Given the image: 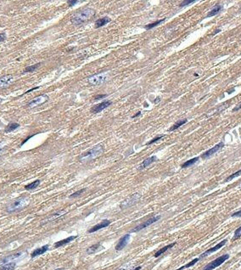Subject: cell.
<instances>
[{
    "mask_svg": "<svg viewBox=\"0 0 241 270\" xmlns=\"http://www.w3.org/2000/svg\"><path fill=\"white\" fill-rule=\"evenodd\" d=\"M95 11L91 8H84L81 10L75 13L71 17V22L75 26H80L88 21L91 18L94 16Z\"/></svg>",
    "mask_w": 241,
    "mask_h": 270,
    "instance_id": "6da1fadb",
    "label": "cell"
},
{
    "mask_svg": "<svg viewBox=\"0 0 241 270\" xmlns=\"http://www.w3.org/2000/svg\"><path fill=\"white\" fill-rule=\"evenodd\" d=\"M232 217H241V210L239 211H236L234 213L232 214Z\"/></svg>",
    "mask_w": 241,
    "mask_h": 270,
    "instance_id": "ab89813d",
    "label": "cell"
},
{
    "mask_svg": "<svg viewBox=\"0 0 241 270\" xmlns=\"http://www.w3.org/2000/svg\"><path fill=\"white\" fill-rule=\"evenodd\" d=\"M160 218V216H156V217H151V218H149V219H148L147 221H145V222H144V223H142L141 224H139V225H138V226H136L134 229H133L131 230V232H138V231H140L142 229H145V228H147L149 227V225H151V224H153L154 223H155V222H157L158 220H159Z\"/></svg>",
    "mask_w": 241,
    "mask_h": 270,
    "instance_id": "ba28073f",
    "label": "cell"
},
{
    "mask_svg": "<svg viewBox=\"0 0 241 270\" xmlns=\"http://www.w3.org/2000/svg\"><path fill=\"white\" fill-rule=\"evenodd\" d=\"M40 183L41 181L39 180V179H37L35 181H33L32 183H31L29 184H26V186H25V189H27V190H31V189H34L37 187H38V185L40 184Z\"/></svg>",
    "mask_w": 241,
    "mask_h": 270,
    "instance_id": "484cf974",
    "label": "cell"
},
{
    "mask_svg": "<svg viewBox=\"0 0 241 270\" xmlns=\"http://www.w3.org/2000/svg\"><path fill=\"white\" fill-rule=\"evenodd\" d=\"M241 175V169L240 171H238V172H236L234 173H233V174H231L229 177H228L227 178H226V182H229V181H231L232 179H234V178H235L237 177L240 176Z\"/></svg>",
    "mask_w": 241,
    "mask_h": 270,
    "instance_id": "1f68e13d",
    "label": "cell"
},
{
    "mask_svg": "<svg viewBox=\"0 0 241 270\" xmlns=\"http://www.w3.org/2000/svg\"><path fill=\"white\" fill-rule=\"evenodd\" d=\"M220 31H221V30H220V29H218V30H217V31H216V32H214V34H217V33H218V32H220Z\"/></svg>",
    "mask_w": 241,
    "mask_h": 270,
    "instance_id": "681fc988",
    "label": "cell"
},
{
    "mask_svg": "<svg viewBox=\"0 0 241 270\" xmlns=\"http://www.w3.org/2000/svg\"><path fill=\"white\" fill-rule=\"evenodd\" d=\"M140 269H141V267H140V266H138V267H137V268H135L134 269H133V270H140Z\"/></svg>",
    "mask_w": 241,
    "mask_h": 270,
    "instance_id": "c3c4849f",
    "label": "cell"
},
{
    "mask_svg": "<svg viewBox=\"0 0 241 270\" xmlns=\"http://www.w3.org/2000/svg\"><path fill=\"white\" fill-rule=\"evenodd\" d=\"M166 19H161V20H159V21H155L153 23H150V24H148L146 25L145 26H144V29L146 30H150L154 28V27H155V26H159L160 24H161L163 21H164Z\"/></svg>",
    "mask_w": 241,
    "mask_h": 270,
    "instance_id": "f1b7e54d",
    "label": "cell"
},
{
    "mask_svg": "<svg viewBox=\"0 0 241 270\" xmlns=\"http://www.w3.org/2000/svg\"><path fill=\"white\" fill-rule=\"evenodd\" d=\"M106 97V94H103V95H98V96H95L94 98V100H101V99H104V98H105Z\"/></svg>",
    "mask_w": 241,
    "mask_h": 270,
    "instance_id": "60d3db41",
    "label": "cell"
},
{
    "mask_svg": "<svg viewBox=\"0 0 241 270\" xmlns=\"http://www.w3.org/2000/svg\"><path fill=\"white\" fill-rule=\"evenodd\" d=\"M48 245H45V246H43V247H39V248H37V249H36L34 250L31 254V257L33 258H36V257H37V256H40L42 254H43V253H45L47 252L48 250Z\"/></svg>",
    "mask_w": 241,
    "mask_h": 270,
    "instance_id": "e0dca14e",
    "label": "cell"
},
{
    "mask_svg": "<svg viewBox=\"0 0 241 270\" xmlns=\"http://www.w3.org/2000/svg\"><path fill=\"white\" fill-rule=\"evenodd\" d=\"M175 245H176V243H171V244H170V245H168V246H166V247H164L163 248H161L160 250H159V251H158L155 254V258H158V257H160V255H162L163 253L166 252L167 250H169V249H170V248H171V247H174Z\"/></svg>",
    "mask_w": 241,
    "mask_h": 270,
    "instance_id": "603a6c76",
    "label": "cell"
},
{
    "mask_svg": "<svg viewBox=\"0 0 241 270\" xmlns=\"http://www.w3.org/2000/svg\"><path fill=\"white\" fill-rule=\"evenodd\" d=\"M5 37H6L5 33H4V32L0 33V43H2L3 41H4V40H5Z\"/></svg>",
    "mask_w": 241,
    "mask_h": 270,
    "instance_id": "b9f144b4",
    "label": "cell"
},
{
    "mask_svg": "<svg viewBox=\"0 0 241 270\" xmlns=\"http://www.w3.org/2000/svg\"><path fill=\"white\" fill-rule=\"evenodd\" d=\"M229 258V254H225V255H223V256H221V257H219L217 259H215L214 261H212L210 263H208V264L206 265V267L204 268V269L203 270H213L215 269L216 268H218L219 267L220 265H222L223 263L224 262H226L228 259Z\"/></svg>",
    "mask_w": 241,
    "mask_h": 270,
    "instance_id": "5b68a950",
    "label": "cell"
},
{
    "mask_svg": "<svg viewBox=\"0 0 241 270\" xmlns=\"http://www.w3.org/2000/svg\"><path fill=\"white\" fill-rule=\"evenodd\" d=\"M100 243H97V244H95V245L91 246V247H88V249H87V254L90 255V254H93V253L96 252L100 249Z\"/></svg>",
    "mask_w": 241,
    "mask_h": 270,
    "instance_id": "f546056e",
    "label": "cell"
},
{
    "mask_svg": "<svg viewBox=\"0 0 241 270\" xmlns=\"http://www.w3.org/2000/svg\"><path fill=\"white\" fill-rule=\"evenodd\" d=\"M16 267V263L15 262L13 263H9L5 264L0 266V270H14Z\"/></svg>",
    "mask_w": 241,
    "mask_h": 270,
    "instance_id": "cb8c5ba5",
    "label": "cell"
},
{
    "mask_svg": "<svg viewBox=\"0 0 241 270\" xmlns=\"http://www.w3.org/2000/svg\"><path fill=\"white\" fill-rule=\"evenodd\" d=\"M222 10H223V6L216 5L213 9H212L211 11L208 13V15H206V17H212V16H214V15H218V13L221 11Z\"/></svg>",
    "mask_w": 241,
    "mask_h": 270,
    "instance_id": "7402d4cb",
    "label": "cell"
},
{
    "mask_svg": "<svg viewBox=\"0 0 241 270\" xmlns=\"http://www.w3.org/2000/svg\"><path fill=\"white\" fill-rule=\"evenodd\" d=\"M111 18L110 17H107V16H105V17H102L99 19V20H97L96 21H95V28H100V27H102V26H105L106 24H108L109 22H111Z\"/></svg>",
    "mask_w": 241,
    "mask_h": 270,
    "instance_id": "ac0fdd59",
    "label": "cell"
},
{
    "mask_svg": "<svg viewBox=\"0 0 241 270\" xmlns=\"http://www.w3.org/2000/svg\"><path fill=\"white\" fill-rule=\"evenodd\" d=\"M105 151V148L102 145H97L92 149L87 150L86 152L82 153L81 156L79 157V161L84 163V162H88L89 161H92L94 159L99 157L101 156Z\"/></svg>",
    "mask_w": 241,
    "mask_h": 270,
    "instance_id": "7a4b0ae2",
    "label": "cell"
},
{
    "mask_svg": "<svg viewBox=\"0 0 241 270\" xmlns=\"http://www.w3.org/2000/svg\"><path fill=\"white\" fill-rule=\"evenodd\" d=\"M240 189H241V184H240Z\"/></svg>",
    "mask_w": 241,
    "mask_h": 270,
    "instance_id": "816d5d0a",
    "label": "cell"
},
{
    "mask_svg": "<svg viewBox=\"0 0 241 270\" xmlns=\"http://www.w3.org/2000/svg\"><path fill=\"white\" fill-rule=\"evenodd\" d=\"M156 160H157V157L155 156H150V157H149V158L144 160V161L142 162L141 164L139 165V167H138V170H143V169L146 168V167H149V165H151L153 162H155Z\"/></svg>",
    "mask_w": 241,
    "mask_h": 270,
    "instance_id": "2e32d148",
    "label": "cell"
},
{
    "mask_svg": "<svg viewBox=\"0 0 241 270\" xmlns=\"http://www.w3.org/2000/svg\"><path fill=\"white\" fill-rule=\"evenodd\" d=\"M140 115H141V112H138L137 113H136L135 115H134V116H133V117H132V118L138 117H139Z\"/></svg>",
    "mask_w": 241,
    "mask_h": 270,
    "instance_id": "f6af8a7d",
    "label": "cell"
},
{
    "mask_svg": "<svg viewBox=\"0 0 241 270\" xmlns=\"http://www.w3.org/2000/svg\"><path fill=\"white\" fill-rule=\"evenodd\" d=\"M32 136H33V135H31V136H30V137H27V138H26V139H25V140H24L23 142H22V143H21V145H24V144H25V143H26V141L28 140V139H31V137H32Z\"/></svg>",
    "mask_w": 241,
    "mask_h": 270,
    "instance_id": "bcb514c9",
    "label": "cell"
},
{
    "mask_svg": "<svg viewBox=\"0 0 241 270\" xmlns=\"http://www.w3.org/2000/svg\"><path fill=\"white\" fill-rule=\"evenodd\" d=\"M111 104L112 102L111 100L103 101V102H101L100 104H97V105H95L94 106H93L92 109H91V112L94 113V114H97V113H99V112L104 111L106 108H108L110 106H111Z\"/></svg>",
    "mask_w": 241,
    "mask_h": 270,
    "instance_id": "9c48e42d",
    "label": "cell"
},
{
    "mask_svg": "<svg viewBox=\"0 0 241 270\" xmlns=\"http://www.w3.org/2000/svg\"><path fill=\"white\" fill-rule=\"evenodd\" d=\"M55 270H63V269H57Z\"/></svg>",
    "mask_w": 241,
    "mask_h": 270,
    "instance_id": "f907efd6",
    "label": "cell"
},
{
    "mask_svg": "<svg viewBox=\"0 0 241 270\" xmlns=\"http://www.w3.org/2000/svg\"><path fill=\"white\" fill-rule=\"evenodd\" d=\"M240 109H241V104H239L238 106H236L234 107V109H233V112H237V111H239Z\"/></svg>",
    "mask_w": 241,
    "mask_h": 270,
    "instance_id": "7bdbcfd3",
    "label": "cell"
},
{
    "mask_svg": "<svg viewBox=\"0 0 241 270\" xmlns=\"http://www.w3.org/2000/svg\"><path fill=\"white\" fill-rule=\"evenodd\" d=\"M39 88V87H35V88H31V89H29V90H27V91H26V93H25V94H27V93H30V92H32V91H33V90H36V89H37V88Z\"/></svg>",
    "mask_w": 241,
    "mask_h": 270,
    "instance_id": "ee69618b",
    "label": "cell"
},
{
    "mask_svg": "<svg viewBox=\"0 0 241 270\" xmlns=\"http://www.w3.org/2000/svg\"><path fill=\"white\" fill-rule=\"evenodd\" d=\"M226 243H227V240H223V241H222L221 242H220V243H218V245H216L215 247H213L212 248H210L209 250L206 251V252L203 253V254H201V255H200V258H205V257H206V256L210 255L211 253L217 252V251L219 250L220 248H222V247H223Z\"/></svg>",
    "mask_w": 241,
    "mask_h": 270,
    "instance_id": "7c38bea8",
    "label": "cell"
},
{
    "mask_svg": "<svg viewBox=\"0 0 241 270\" xmlns=\"http://www.w3.org/2000/svg\"><path fill=\"white\" fill-rule=\"evenodd\" d=\"M5 147L6 145L4 144V143H0V156L3 154V152L4 151V150H5Z\"/></svg>",
    "mask_w": 241,
    "mask_h": 270,
    "instance_id": "f35d334b",
    "label": "cell"
},
{
    "mask_svg": "<svg viewBox=\"0 0 241 270\" xmlns=\"http://www.w3.org/2000/svg\"><path fill=\"white\" fill-rule=\"evenodd\" d=\"M108 79V76L105 74V73H101V74H97V75H94V76H90L88 78V82L91 84V85H101L104 82H105Z\"/></svg>",
    "mask_w": 241,
    "mask_h": 270,
    "instance_id": "8992f818",
    "label": "cell"
},
{
    "mask_svg": "<svg viewBox=\"0 0 241 270\" xmlns=\"http://www.w3.org/2000/svg\"><path fill=\"white\" fill-rule=\"evenodd\" d=\"M142 195L139 193H135V194L130 195L129 197H127L122 202V204L120 205L121 209H127V208H129L133 205H135L136 203H138Z\"/></svg>",
    "mask_w": 241,
    "mask_h": 270,
    "instance_id": "277c9868",
    "label": "cell"
},
{
    "mask_svg": "<svg viewBox=\"0 0 241 270\" xmlns=\"http://www.w3.org/2000/svg\"><path fill=\"white\" fill-rule=\"evenodd\" d=\"M14 82V76L12 75H7L0 78V88H4L10 86L12 82Z\"/></svg>",
    "mask_w": 241,
    "mask_h": 270,
    "instance_id": "9a60e30c",
    "label": "cell"
},
{
    "mask_svg": "<svg viewBox=\"0 0 241 270\" xmlns=\"http://www.w3.org/2000/svg\"><path fill=\"white\" fill-rule=\"evenodd\" d=\"M77 235H75V236H70V237H68V238H66V239H64V240H62V241H59L58 242H56L55 244H54V247L55 248H58V247H63V246H65L66 244H68V243H70L71 241H73L75 239H77Z\"/></svg>",
    "mask_w": 241,
    "mask_h": 270,
    "instance_id": "d6986e66",
    "label": "cell"
},
{
    "mask_svg": "<svg viewBox=\"0 0 241 270\" xmlns=\"http://www.w3.org/2000/svg\"><path fill=\"white\" fill-rule=\"evenodd\" d=\"M199 260H200V258L194 259V260H192L191 262H189L188 263H187V264H185L184 266H182V267H181V268H179L178 269H177V270H183V269H188V268H190V267L194 266V265L195 264V263H197V262H198Z\"/></svg>",
    "mask_w": 241,
    "mask_h": 270,
    "instance_id": "4dcf8cb0",
    "label": "cell"
},
{
    "mask_svg": "<svg viewBox=\"0 0 241 270\" xmlns=\"http://www.w3.org/2000/svg\"><path fill=\"white\" fill-rule=\"evenodd\" d=\"M198 161H199V157H194V158L190 159V160H188L187 161H185L181 167H182V168H187L188 167H191L192 165L195 164Z\"/></svg>",
    "mask_w": 241,
    "mask_h": 270,
    "instance_id": "d4e9b609",
    "label": "cell"
},
{
    "mask_svg": "<svg viewBox=\"0 0 241 270\" xmlns=\"http://www.w3.org/2000/svg\"><path fill=\"white\" fill-rule=\"evenodd\" d=\"M129 239H130L129 234H127V235H125L124 236H122V237L121 238V240H120L119 242L117 243V245L116 246V251H122V250L123 248H125L126 246L127 245Z\"/></svg>",
    "mask_w": 241,
    "mask_h": 270,
    "instance_id": "5bb4252c",
    "label": "cell"
},
{
    "mask_svg": "<svg viewBox=\"0 0 241 270\" xmlns=\"http://www.w3.org/2000/svg\"><path fill=\"white\" fill-rule=\"evenodd\" d=\"M24 252H17L15 253V254H12L10 256H8V257H5V258H4L3 259H1L0 260V266H2V265L5 264V263H13L14 261H15L16 259L21 258L22 256H23Z\"/></svg>",
    "mask_w": 241,
    "mask_h": 270,
    "instance_id": "30bf717a",
    "label": "cell"
},
{
    "mask_svg": "<svg viewBox=\"0 0 241 270\" xmlns=\"http://www.w3.org/2000/svg\"><path fill=\"white\" fill-rule=\"evenodd\" d=\"M65 211H57V212H55V213L52 214L51 217H48L47 220H45V223H48V222H51V221H53V220H55V219H57L58 217H61V216H63V215H65Z\"/></svg>",
    "mask_w": 241,
    "mask_h": 270,
    "instance_id": "44dd1931",
    "label": "cell"
},
{
    "mask_svg": "<svg viewBox=\"0 0 241 270\" xmlns=\"http://www.w3.org/2000/svg\"><path fill=\"white\" fill-rule=\"evenodd\" d=\"M194 1H188V0H184L180 4V7H184V6H188L191 4H194Z\"/></svg>",
    "mask_w": 241,
    "mask_h": 270,
    "instance_id": "d590c367",
    "label": "cell"
},
{
    "mask_svg": "<svg viewBox=\"0 0 241 270\" xmlns=\"http://www.w3.org/2000/svg\"><path fill=\"white\" fill-rule=\"evenodd\" d=\"M132 264H125L122 266L121 268H119L117 270H131L132 269Z\"/></svg>",
    "mask_w": 241,
    "mask_h": 270,
    "instance_id": "8d00e7d4",
    "label": "cell"
},
{
    "mask_svg": "<svg viewBox=\"0 0 241 270\" xmlns=\"http://www.w3.org/2000/svg\"><path fill=\"white\" fill-rule=\"evenodd\" d=\"M85 191H86V189H80V190H77L75 193H73V194H71V195H70V198H76L77 196L81 195V194H82L83 192H85Z\"/></svg>",
    "mask_w": 241,
    "mask_h": 270,
    "instance_id": "d6a6232c",
    "label": "cell"
},
{
    "mask_svg": "<svg viewBox=\"0 0 241 270\" xmlns=\"http://www.w3.org/2000/svg\"><path fill=\"white\" fill-rule=\"evenodd\" d=\"M160 97H157V98H156V99L155 100V101H154V102H155V104H157V103H159V102H160Z\"/></svg>",
    "mask_w": 241,
    "mask_h": 270,
    "instance_id": "7dc6e473",
    "label": "cell"
},
{
    "mask_svg": "<svg viewBox=\"0 0 241 270\" xmlns=\"http://www.w3.org/2000/svg\"><path fill=\"white\" fill-rule=\"evenodd\" d=\"M42 63H37L35 65H30V66H27V67H26L23 70V73H28V72H33L34 70H36L40 65H41Z\"/></svg>",
    "mask_w": 241,
    "mask_h": 270,
    "instance_id": "4316f807",
    "label": "cell"
},
{
    "mask_svg": "<svg viewBox=\"0 0 241 270\" xmlns=\"http://www.w3.org/2000/svg\"><path fill=\"white\" fill-rule=\"evenodd\" d=\"M19 127H20V124L17 123H10L7 125V127L4 129V132L5 133H11L15 129H17Z\"/></svg>",
    "mask_w": 241,
    "mask_h": 270,
    "instance_id": "ffe728a7",
    "label": "cell"
},
{
    "mask_svg": "<svg viewBox=\"0 0 241 270\" xmlns=\"http://www.w3.org/2000/svg\"><path fill=\"white\" fill-rule=\"evenodd\" d=\"M111 223V220H107V219L103 220L101 223L94 225L93 228H91V229H89V230H88V233H94V232H96V231H98V230H100V229L106 228V227H108Z\"/></svg>",
    "mask_w": 241,
    "mask_h": 270,
    "instance_id": "4fadbf2b",
    "label": "cell"
},
{
    "mask_svg": "<svg viewBox=\"0 0 241 270\" xmlns=\"http://www.w3.org/2000/svg\"><path fill=\"white\" fill-rule=\"evenodd\" d=\"M78 2L79 1H77V0H68L67 4H68V5L70 6V7H71V6H74L75 4H77Z\"/></svg>",
    "mask_w": 241,
    "mask_h": 270,
    "instance_id": "74e56055",
    "label": "cell"
},
{
    "mask_svg": "<svg viewBox=\"0 0 241 270\" xmlns=\"http://www.w3.org/2000/svg\"><path fill=\"white\" fill-rule=\"evenodd\" d=\"M188 122V120L187 119H182V120H179V121H177L176 123L174 124L171 128L169 131H174V130L177 129L178 128H180L181 126H182L183 124H185L186 123Z\"/></svg>",
    "mask_w": 241,
    "mask_h": 270,
    "instance_id": "83f0119b",
    "label": "cell"
},
{
    "mask_svg": "<svg viewBox=\"0 0 241 270\" xmlns=\"http://www.w3.org/2000/svg\"><path fill=\"white\" fill-rule=\"evenodd\" d=\"M30 204V198L28 197H21L15 201H13L10 205H9L6 208V211L9 213L15 212L24 209L26 206Z\"/></svg>",
    "mask_w": 241,
    "mask_h": 270,
    "instance_id": "3957f363",
    "label": "cell"
},
{
    "mask_svg": "<svg viewBox=\"0 0 241 270\" xmlns=\"http://www.w3.org/2000/svg\"><path fill=\"white\" fill-rule=\"evenodd\" d=\"M48 100V96L46 94H42L40 96H37L34 98L33 100H31L29 103L27 104L28 108H35L37 106H41L42 104H44L45 102H47Z\"/></svg>",
    "mask_w": 241,
    "mask_h": 270,
    "instance_id": "52a82bcc",
    "label": "cell"
},
{
    "mask_svg": "<svg viewBox=\"0 0 241 270\" xmlns=\"http://www.w3.org/2000/svg\"><path fill=\"white\" fill-rule=\"evenodd\" d=\"M224 146V144L223 142H221V143H219L217 145H215L214 147H212V149H210V150H208L207 151L204 153L202 156H201V157L203 159H206V158H209L210 156H212V155H214L215 153H217L219 150H221L223 147Z\"/></svg>",
    "mask_w": 241,
    "mask_h": 270,
    "instance_id": "8fae6325",
    "label": "cell"
},
{
    "mask_svg": "<svg viewBox=\"0 0 241 270\" xmlns=\"http://www.w3.org/2000/svg\"><path fill=\"white\" fill-rule=\"evenodd\" d=\"M240 236H241V226L239 229H237L235 230V232H234V240L239 239Z\"/></svg>",
    "mask_w": 241,
    "mask_h": 270,
    "instance_id": "e575fe53",
    "label": "cell"
},
{
    "mask_svg": "<svg viewBox=\"0 0 241 270\" xmlns=\"http://www.w3.org/2000/svg\"><path fill=\"white\" fill-rule=\"evenodd\" d=\"M163 137H164V135H160V136H157V137H155V139H153L152 140H150L149 142H148L147 145H152V144H154V143H155V142H157V141L160 140V139H162Z\"/></svg>",
    "mask_w": 241,
    "mask_h": 270,
    "instance_id": "836d02e7",
    "label": "cell"
}]
</instances>
